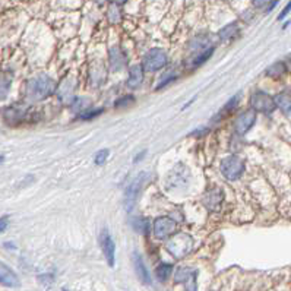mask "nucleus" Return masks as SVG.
I'll return each mask as SVG.
<instances>
[{
  "instance_id": "7ed1b4c3",
  "label": "nucleus",
  "mask_w": 291,
  "mask_h": 291,
  "mask_svg": "<svg viewBox=\"0 0 291 291\" xmlns=\"http://www.w3.org/2000/svg\"><path fill=\"white\" fill-rule=\"evenodd\" d=\"M147 177H148L147 173H139L124 190V208H126L127 212H130L133 209L135 204H136V199L139 198L142 188L147 182Z\"/></svg>"
},
{
  "instance_id": "f03ea898",
  "label": "nucleus",
  "mask_w": 291,
  "mask_h": 291,
  "mask_svg": "<svg viewBox=\"0 0 291 291\" xmlns=\"http://www.w3.org/2000/svg\"><path fill=\"white\" fill-rule=\"evenodd\" d=\"M167 250L173 257L176 259H182V257L188 256L189 252L193 247V239L185 234V233H174L172 237H169L167 241Z\"/></svg>"
},
{
  "instance_id": "a211bd4d",
  "label": "nucleus",
  "mask_w": 291,
  "mask_h": 291,
  "mask_svg": "<svg viewBox=\"0 0 291 291\" xmlns=\"http://www.w3.org/2000/svg\"><path fill=\"white\" fill-rule=\"evenodd\" d=\"M73 85H72V79L68 78V79H65L60 86H59V89H57V97L63 101V103H66L69 100H72L73 98Z\"/></svg>"
},
{
  "instance_id": "bb28decb",
  "label": "nucleus",
  "mask_w": 291,
  "mask_h": 291,
  "mask_svg": "<svg viewBox=\"0 0 291 291\" xmlns=\"http://www.w3.org/2000/svg\"><path fill=\"white\" fill-rule=\"evenodd\" d=\"M240 97L239 95H236V97H233L228 103L224 105V108L221 110V116H227V114H230V113H233V110L236 108V105L239 104Z\"/></svg>"
},
{
  "instance_id": "6ab92c4d",
  "label": "nucleus",
  "mask_w": 291,
  "mask_h": 291,
  "mask_svg": "<svg viewBox=\"0 0 291 291\" xmlns=\"http://www.w3.org/2000/svg\"><path fill=\"white\" fill-rule=\"evenodd\" d=\"M275 100V105L282 111V113H290L291 111V95L287 94V92H281L278 94L276 97L274 98Z\"/></svg>"
},
{
  "instance_id": "ddd939ff",
  "label": "nucleus",
  "mask_w": 291,
  "mask_h": 291,
  "mask_svg": "<svg viewBox=\"0 0 291 291\" xmlns=\"http://www.w3.org/2000/svg\"><path fill=\"white\" fill-rule=\"evenodd\" d=\"M108 63H110V68L113 72H117L121 70L123 66L126 65V56L123 50L120 47H111L110 52H108Z\"/></svg>"
},
{
  "instance_id": "aec40b11",
  "label": "nucleus",
  "mask_w": 291,
  "mask_h": 291,
  "mask_svg": "<svg viewBox=\"0 0 291 291\" xmlns=\"http://www.w3.org/2000/svg\"><path fill=\"white\" fill-rule=\"evenodd\" d=\"M237 34H239V25L236 22H233V24H228L224 28H221L218 33V37L221 40H231V38L237 37Z\"/></svg>"
},
{
  "instance_id": "473e14b6",
  "label": "nucleus",
  "mask_w": 291,
  "mask_h": 291,
  "mask_svg": "<svg viewBox=\"0 0 291 291\" xmlns=\"http://www.w3.org/2000/svg\"><path fill=\"white\" fill-rule=\"evenodd\" d=\"M291 11V0H290V3H288V5H287V6H285V8H284V11H282V12H281V14H279V17H278V19H279V21H281V19H282V18H285L287 17V15H288V12H290Z\"/></svg>"
},
{
  "instance_id": "f704fd0d",
  "label": "nucleus",
  "mask_w": 291,
  "mask_h": 291,
  "mask_svg": "<svg viewBox=\"0 0 291 291\" xmlns=\"http://www.w3.org/2000/svg\"><path fill=\"white\" fill-rule=\"evenodd\" d=\"M126 0H114V3H117V5H123Z\"/></svg>"
},
{
  "instance_id": "b1692460",
  "label": "nucleus",
  "mask_w": 291,
  "mask_h": 291,
  "mask_svg": "<svg viewBox=\"0 0 291 291\" xmlns=\"http://www.w3.org/2000/svg\"><path fill=\"white\" fill-rule=\"evenodd\" d=\"M107 17H108V21H110L111 24H119L120 19H121V12H120L119 5H117V3H114V5H111V6L108 8Z\"/></svg>"
},
{
  "instance_id": "9b49d317",
  "label": "nucleus",
  "mask_w": 291,
  "mask_h": 291,
  "mask_svg": "<svg viewBox=\"0 0 291 291\" xmlns=\"http://www.w3.org/2000/svg\"><path fill=\"white\" fill-rule=\"evenodd\" d=\"M189 172L186 170V167H183L182 164L179 167H176L169 176H167V188L169 189H179L182 186H185L188 183Z\"/></svg>"
},
{
  "instance_id": "423d86ee",
  "label": "nucleus",
  "mask_w": 291,
  "mask_h": 291,
  "mask_svg": "<svg viewBox=\"0 0 291 291\" xmlns=\"http://www.w3.org/2000/svg\"><path fill=\"white\" fill-rule=\"evenodd\" d=\"M250 107L263 114H269L275 110V100L263 91H255L250 97Z\"/></svg>"
},
{
  "instance_id": "f257e3e1",
  "label": "nucleus",
  "mask_w": 291,
  "mask_h": 291,
  "mask_svg": "<svg viewBox=\"0 0 291 291\" xmlns=\"http://www.w3.org/2000/svg\"><path fill=\"white\" fill-rule=\"evenodd\" d=\"M57 86L50 76L41 73L31 78L25 85V97L30 101H43L56 92Z\"/></svg>"
},
{
  "instance_id": "c756f323",
  "label": "nucleus",
  "mask_w": 291,
  "mask_h": 291,
  "mask_svg": "<svg viewBox=\"0 0 291 291\" xmlns=\"http://www.w3.org/2000/svg\"><path fill=\"white\" fill-rule=\"evenodd\" d=\"M130 103H133V97L126 95V97H121L120 100L116 101V107H127Z\"/></svg>"
},
{
  "instance_id": "412c9836",
  "label": "nucleus",
  "mask_w": 291,
  "mask_h": 291,
  "mask_svg": "<svg viewBox=\"0 0 291 291\" xmlns=\"http://www.w3.org/2000/svg\"><path fill=\"white\" fill-rule=\"evenodd\" d=\"M173 272V266L170 263H161L155 269V276L160 282H166Z\"/></svg>"
},
{
  "instance_id": "5701e85b",
  "label": "nucleus",
  "mask_w": 291,
  "mask_h": 291,
  "mask_svg": "<svg viewBox=\"0 0 291 291\" xmlns=\"http://www.w3.org/2000/svg\"><path fill=\"white\" fill-rule=\"evenodd\" d=\"M214 46L212 47H209L208 50H205V52H202V53H199L198 56H195L193 59H192V66L193 68H196V66H199V65H202L204 62H206L212 54H214Z\"/></svg>"
},
{
  "instance_id": "7c9ffc66",
  "label": "nucleus",
  "mask_w": 291,
  "mask_h": 291,
  "mask_svg": "<svg viewBox=\"0 0 291 291\" xmlns=\"http://www.w3.org/2000/svg\"><path fill=\"white\" fill-rule=\"evenodd\" d=\"M271 2H274V0H253V5L256 8H265V6L271 5Z\"/></svg>"
},
{
  "instance_id": "4468645a",
  "label": "nucleus",
  "mask_w": 291,
  "mask_h": 291,
  "mask_svg": "<svg viewBox=\"0 0 291 291\" xmlns=\"http://www.w3.org/2000/svg\"><path fill=\"white\" fill-rule=\"evenodd\" d=\"M27 117V108L22 105H11L5 110V119L11 124H18Z\"/></svg>"
},
{
  "instance_id": "0eeeda50",
  "label": "nucleus",
  "mask_w": 291,
  "mask_h": 291,
  "mask_svg": "<svg viewBox=\"0 0 291 291\" xmlns=\"http://www.w3.org/2000/svg\"><path fill=\"white\" fill-rule=\"evenodd\" d=\"M153 231H154V236L157 239H169L177 231V223L173 221L169 217H160L153 224Z\"/></svg>"
},
{
  "instance_id": "393cba45",
  "label": "nucleus",
  "mask_w": 291,
  "mask_h": 291,
  "mask_svg": "<svg viewBox=\"0 0 291 291\" xmlns=\"http://www.w3.org/2000/svg\"><path fill=\"white\" fill-rule=\"evenodd\" d=\"M284 72H285L284 63L278 62V63H274L271 68L266 70V75H268V76H272V78H279V76L284 75Z\"/></svg>"
},
{
  "instance_id": "6e6552de",
  "label": "nucleus",
  "mask_w": 291,
  "mask_h": 291,
  "mask_svg": "<svg viewBox=\"0 0 291 291\" xmlns=\"http://www.w3.org/2000/svg\"><path fill=\"white\" fill-rule=\"evenodd\" d=\"M256 121V111L253 108L250 110H246L240 114L239 117L236 119V123H234V130L237 135H246L255 124Z\"/></svg>"
},
{
  "instance_id": "4be33fe9",
  "label": "nucleus",
  "mask_w": 291,
  "mask_h": 291,
  "mask_svg": "<svg viewBox=\"0 0 291 291\" xmlns=\"http://www.w3.org/2000/svg\"><path fill=\"white\" fill-rule=\"evenodd\" d=\"M12 85V76L9 73H0V100H5Z\"/></svg>"
},
{
  "instance_id": "a878e982",
  "label": "nucleus",
  "mask_w": 291,
  "mask_h": 291,
  "mask_svg": "<svg viewBox=\"0 0 291 291\" xmlns=\"http://www.w3.org/2000/svg\"><path fill=\"white\" fill-rule=\"evenodd\" d=\"M132 227H133L136 231H139V233H147L150 224H148V221H147L145 218L137 217V218H133V220H132Z\"/></svg>"
},
{
  "instance_id": "2f4dec72",
  "label": "nucleus",
  "mask_w": 291,
  "mask_h": 291,
  "mask_svg": "<svg viewBox=\"0 0 291 291\" xmlns=\"http://www.w3.org/2000/svg\"><path fill=\"white\" fill-rule=\"evenodd\" d=\"M8 223H9V218L8 217H2L0 218V233H3L8 227Z\"/></svg>"
},
{
  "instance_id": "e433bc0d",
  "label": "nucleus",
  "mask_w": 291,
  "mask_h": 291,
  "mask_svg": "<svg viewBox=\"0 0 291 291\" xmlns=\"http://www.w3.org/2000/svg\"><path fill=\"white\" fill-rule=\"evenodd\" d=\"M2 161H3V157H0V163H2Z\"/></svg>"
},
{
  "instance_id": "cd10ccee",
  "label": "nucleus",
  "mask_w": 291,
  "mask_h": 291,
  "mask_svg": "<svg viewBox=\"0 0 291 291\" xmlns=\"http://www.w3.org/2000/svg\"><path fill=\"white\" fill-rule=\"evenodd\" d=\"M108 150H100L95 157H94V163H95V166H103L104 163L107 161V158H108Z\"/></svg>"
},
{
  "instance_id": "2eb2a0df",
  "label": "nucleus",
  "mask_w": 291,
  "mask_h": 291,
  "mask_svg": "<svg viewBox=\"0 0 291 291\" xmlns=\"http://www.w3.org/2000/svg\"><path fill=\"white\" fill-rule=\"evenodd\" d=\"M133 266H135V271H136L139 279L143 282V284H151V274L150 271L147 269V265L143 262V259L140 256V253L133 252Z\"/></svg>"
},
{
  "instance_id": "1a4fd4ad",
  "label": "nucleus",
  "mask_w": 291,
  "mask_h": 291,
  "mask_svg": "<svg viewBox=\"0 0 291 291\" xmlns=\"http://www.w3.org/2000/svg\"><path fill=\"white\" fill-rule=\"evenodd\" d=\"M196 278H198V271L189 266H180L177 268L174 274V281L177 284H185L190 290L196 288Z\"/></svg>"
},
{
  "instance_id": "f8f14e48",
  "label": "nucleus",
  "mask_w": 291,
  "mask_h": 291,
  "mask_svg": "<svg viewBox=\"0 0 291 291\" xmlns=\"http://www.w3.org/2000/svg\"><path fill=\"white\" fill-rule=\"evenodd\" d=\"M224 201V193L220 189H212L209 192H206L204 196V205L209 209V211H218Z\"/></svg>"
},
{
  "instance_id": "c9c22d12",
  "label": "nucleus",
  "mask_w": 291,
  "mask_h": 291,
  "mask_svg": "<svg viewBox=\"0 0 291 291\" xmlns=\"http://www.w3.org/2000/svg\"><path fill=\"white\" fill-rule=\"evenodd\" d=\"M97 2H98L100 5H103V3H105V2H108V0H97Z\"/></svg>"
},
{
  "instance_id": "39448f33",
  "label": "nucleus",
  "mask_w": 291,
  "mask_h": 291,
  "mask_svg": "<svg viewBox=\"0 0 291 291\" xmlns=\"http://www.w3.org/2000/svg\"><path fill=\"white\" fill-rule=\"evenodd\" d=\"M221 173L227 180L234 182V180L240 179L241 174L244 173V163L240 160L239 157L230 155V157L224 158L223 163H221Z\"/></svg>"
},
{
  "instance_id": "9d476101",
  "label": "nucleus",
  "mask_w": 291,
  "mask_h": 291,
  "mask_svg": "<svg viewBox=\"0 0 291 291\" xmlns=\"http://www.w3.org/2000/svg\"><path fill=\"white\" fill-rule=\"evenodd\" d=\"M100 243H101V249H103V253L108 265L110 266H114V262H116V244L111 239L110 233L104 228L101 231V236H100Z\"/></svg>"
},
{
  "instance_id": "72a5a7b5",
  "label": "nucleus",
  "mask_w": 291,
  "mask_h": 291,
  "mask_svg": "<svg viewBox=\"0 0 291 291\" xmlns=\"http://www.w3.org/2000/svg\"><path fill=\"white\" fill-rule=\"evenodd\" d=\"M143 157H145V151H143V153H140V154L137 155L136 158H135V163H137V161H139L140 158H143Z\"/></svg>"
},
{
  "instance_id": "dca6fc26",
  "label": "nucleus",
  "mask_w": 291,
  "mask_h": 291,
  "mask_svg": "<svg viewBox=\"0 0 291 291\" xmlns=\"http://www.w3.org/2000/svg\"><path fill=\"white\" fill-rule=\"evenodd\" d=\"M0 284H3L6 287H18L19 285V278L17 276V274L5 263H0Z\"/></svg>"
},
{
  "instance_id": "20e7f679",
  "label": "nucleus",
  "mask_w": 291,
  "mask_h": 291,
  "mask_svg": "<svg viewBox=\"0 0 291 291\" xmlns=\"http://www.w3.org/2000/svg\"><path fill=\"white\" fill-rule=\"evenodd\" d=\"M169 63V56L163 49H153L143 56L142 66L147 72H157Z\"/></svg>"
},
{
  "instance_id": "f3484780",
  "label": "nucleus",
  "mask_w": 291,
  "mask_h": 291,
  "mask_svg": "<svg viewBox=\"0 0 291 291\" xmlns=\"http://www.w3.org/2000/svg\"><path fill=\"white\" fill-rule=\"evenodd\" d=\"M143 66L142 65H133L129 72V78H127V86L132 89H137L143 82Z\"/></svg>"
},
{
  "instance_id": "c85d7f7f",
  "label": "nucleus",
  "mask_w": 291,
  "mask_h": 291,
  "mask_svg": "<svg viewBox=\"0 0 291 291\" xmlns=\"http://www.w3.org/2000/svg\"><path fill=\"white\" fill-rule=\"evenodd\" d=\"M103 113V108H100V110H91V111H84L81 116H79V119L81 120H91V119H95L97 116H100Z\"/></svg>"
}]
</instances>
